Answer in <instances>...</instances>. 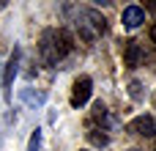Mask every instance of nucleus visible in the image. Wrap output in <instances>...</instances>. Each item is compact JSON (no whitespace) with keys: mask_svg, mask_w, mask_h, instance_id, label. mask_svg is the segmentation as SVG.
<instances>
[{"mask_svg":"<svg viewBox=\"0 0 156 151\" xmlns=\"http://www.w3.org/2000/svg\"><path fill=\"white\" fill-rule=\"evenodd\" d=\"M74 50V36L66 30V28H49L41 33V41H38V55L44 63L55 66L60 63L63 58H69Z\"/></svg>","mask_w":156,"mask_h":151,"instance_id":"nucleus-1","label":"nucleus"},{"mask_svg":"<svg viewBox=\"0 0 156 151\" xmlns=\"http://www.w3.org/2000/svg\"><path fill=\"white\" fill-rule=\"evenodd\" d=\"M77 33H80L82 41H96L99 36L107 33V19L99 11H93V8H80V14H77Z\"/></svg>","mask_w":156,"mask_h":151,"instance_id":"nucleus-2","label":"nucleus"},{"mask_svg":"<svg viewBox=\"0 0 156 151\" xmlns=\"http://www.w3.org/2000/svg\"><path fill=\"white\" fill-rule=\"evenodd\" d=\"M19 58H22V50L14 47V52H11L8 63H5V74H3V99L5 102H11V88H14V77L19 72Z\"/></svg>","mask_w":156,"mask_h":151,"instance_id":"nucleus-3","label":"nucleus"},{"mask_svg":"<svg viewBox=\"0 0 156 151\" xmlns=\"http://www.w3.org/2000/svg\"><path fill=\"white\" fill-rule=\"evenodd\" d=\"M90 94H93V80H90V77H77V80H74V88H71V99H69L71 107L88 105Z\"/></svg>","mask_w":156,"mask_h":151,"instance_id":"nucleus-4","label":"nucleus"},{"mask_svg":"<svg viewBox=\"0 0 156 151\" xmlns=\"http://www.w3.org/2000/svg\"><path fill=\"white\" fill-rule=\"evenodd\" d=\"M126 132H132L137 138H154L156 135V118L154 116H137L134 121H129Z\"/></svg>","mask_w":156,"mask_h":151,"instance_id":"nucleus-5","label":"nucleus"},{"mask_svg":"<svg viewBox=\"0 0 156 151\" xmlns=\"http://www.w3.org/2000/svg\"><path fill=\"white\" fill-rule=\"evenodd\" d=\"M143 61H145V52H143L140 41H134V39H126V41H123V63H126L129 69H137Z\"/></svg>","mask_w":156,"mask_h":151,"instance_id":"nucleus-6","label":"nucleus"},{"mask_svg":"<svg viewBox=\"0 0 156 151\" xmlns=\"http://www.w3.org/2000/svg\"><path fill=\"white\" fill-rule=\"evenodd\" d=\"M121 22H123L126 30H137V28L145 22V11H143L140 6H126L123 14H121Z\"/></svg>","mask_w":156,"mask_h":151,"instance_id":"nucleus-7","label":"nucleus"},{"mask_svg":"<svg viewBox=\"0 0 156 151\" xmlns=\"http://www.w3.org/2000/svg\"><path fill=\"white\" fill-rule=\"evenodd\" d=\"M90 118H93L96 124H101V127H110V124H112V118H110V110H107V105H104V102H96V105H93V110H90Z\"/></svg>","mask_w":156,"mask_h":151,"instance_id":"nucleus-8","label":"nucleus"},{"mask_svg":"<svg viewBox=\"0 0 156 151\" xmlns=\"http://www.w3.org/2000/svg\"><path fill=\"white\" fill-rule=\"evenodd\" d=\"M88 140H90L93 146H107V143H110V138L104 135V129H90V132H88Z\"/></svg>","mask_w":156,"mask_h":151,"instance_id":"nucleus-9","label":"nucleus"},{"mask_svg":"<svg viewBox=\"0 0 156 151\" xmlns=\"http://www.w3.org/2000/svg\"><path fill=\"white\" fill-rule=\"evenodd\" d=\"M129 96H132L134 102H140V99H143V85H140L137 80H132V83H129Z\"/></svg>","mask_w":156,"mask_h":151,"instance_id":"nucleus-10","label":"nucleus"},{"mask_svg":"<svg viewBox=\"0 0 156 151\" xmlns=\"http://www.w3.org/2000/svg\"><path fill=\"white\" fill-rule=\"evenodd\" d=\"M22 99H25V102H30V105H44V99H47V96H44V94H30V91H25V94H22Z\"/></svg>","mask_w":156,"mask_h":151,"instance_id":"nucleus-11","label":"nucleus"},{"mask_svg":"<svg viewBox=\"0 0 156 151\" xmlns=\"http://www.w3.org/2000/svg\"><path fill=\"white\" fill-rule=\"evenodd\" d=\"M27 151H41V132L36 129L33 135H30V143H27Z\"/></svg>","mask_w":156,"mask_h":151,"instance_id":"nucleus-12","label":"nucleus"},{"mask_svg":"<svg viewBox=\"0 0 156 151\" xmlns=\"http://www.w3.org/2000/svg\"><path fill=\"white\" fill-rule=\"evenodd\" d=\"M145 8H148V11H154V14H156V3H145Z\"/></svg>","mask_w":156,"mask_h":151,"instance_id":"nucleus-13","label":"nucleus"},{"mask_svg":"<svg viewBox=\"0 0 156 151\" xmlns=\"http://www.w3.org/2000/svg\"><path fill=\"white\" fill-rule=\"evenodd\" d=\"M151 41H154V44H156V25H154V28H151Z\"/></svg>","mask_w":156,"mask_h":151,"instance_id":"nucleus-14","label":"nucleus"},{"mask_svg":"<svg viewBox=\"0 0 156 151\" xmlns=\"http://www.w3.org/2000/svg\"><path fill=\"white\" fill-rule=\"evenodd\" d=\"M154 107H156V94H154Z\"/></svg>","mask_w":156,"mask_h":151,"instance_id":"nucleus-15","label":"nucleus"},{"mask_svg":"<svg viewBox=\"0 0 156 151\" xmlns=\"http://www.w3.org/2000/svg\"><path fill=\"white\" fill-rule=\"evenodd\" d=\"M154 151H156V143H154Z\"/></svg>","mask_w":156,"mask_h":151,"instance_id":"nucleus-16","label":"nucleus"},{"mask_svg":"<svg viewBox=\"0 0 156 151\" xmlns=\"http://www.w3.org/2000/svg\"><path fill=\"white\" fill-rule=\"evenodd\" d=\"M132 151H137V149H132Z\"/></svg>","mask_w":156,"mask_h":151,"instance_id":"nucleus-17","label":"nucleus"},{"mask_svg":"<svg viewBox=\"0 0 156 151\" xmlns=\"http://www.w3.org/2000/svg\"><path fill=\"white\" fill-rule=\"evenodd\" d=\"M82 151H85V149H82Z\"/></svg>","mask_w":156,"mask_h":151,"instance_id":"nucleus-18","label":"nucleus"}]
</instances>
